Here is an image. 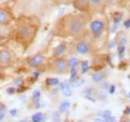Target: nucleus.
Here are the masks:
<instances>
[{
    "label": "nucleus",
    "instance_id": "obj_26",
    "mask_svg": "<svg viewBox=\"0 0 130 122\" xmlns=\"http://www.w3.org/2000/svg\"><path fill=\"white\" fill-rule=\"evenodd\" d=\"M6 109V106L2 103H0V112H3Z\"/></svg>",
    "mask_w": 130,
    "mask_h": 122
},
{
    "label": "nucleus",
    "instance_id": "obj_27",
    "mask_svg": "<svg viewBox=\"0 0 130 122\" xmlns=\"http://www.w3.org/2000/svg\"><path fill=\"white\" fill-rule=\"evenodd\" d=\"M21 82H22V80L21 79V78H20V79H17L16 81H15V84H16V85H20Z\"/></svg>",
    "mask_w": 130,
    "mask_h": 122
},
{
    "label": "nucleus",
    "instance_id": "obj_18",
    "mask_svg": "<svg viewBox=\"0 0 130 122\" xmlns=\"http://www.w3.org/2000/svg\"><path fill=\"white\" fill-rule=\"evenodd\" d=\"M78 64V61H77V58L75 57H72L70 60H69V65H70V68H75Z\"/></svg>",
    "mask_w": 130,
    "mask_h": 122
},
{
    "label": "nucleus",
    "instance_id": "obj_3",
    "mask_svg": "<svg viewBox=\"0 0 130 122\" xmlns=\"http://www.w3.org/2000/svg\"><path fill=\"white\" fill-rule=\"evenodd\" d=\"M49 70L52 73L60 74V75H65L70 70V65L69 60L66 57H58L51 62V65L49 67Z\"/></svg>",
    "mask_w": 130,
    "mask_h": 122
},
{
    "label": "nucleus",
    "instance_id": "obj_28",
    "mask_svg": "<svg viewBox=\"0 0 130 122\" xmlns=\"http://www.w3.org/2000/svg\"><path fill=\"white\" fill-rule=\"evenodd\" d=\"M85 92H86V93H87V94H91V93H92V89H88V88H87V89H86V91H85Z\"/></svg>",
    "mask_w": 130,
    "mask_h": 122
},
{
    "label": "nucleus",
    "instance_id": "obj_7",
    "mask_svg": "<svg viewBox=\"0 0 130 122\" xmlns=\"http://www.w3.org/2000/svg\"><path fill=\"white\" fill-rule=\"evenodd\" d=\"M73 6L78 12L90 14V7L88 0H74L73 3Z\"/></svg>",
    "mask_w": 130,
    "mask_h": 122
},
{
    "label": "nucleus",
    "instance_id": "obj_25",
    "mask_svg": "<svg viewBox=\"0 0 130 122\" xmlns=\"http://www.w3.org/2000/svg\"><path fill=\"white\" fill-rule=\"evenodd\" d=\"M94 122H107L105 119H102V118H100V117H97L94 119Z\"/></svg>",
    "mask_w": 130,
    "mask_h": 122
},
{
    "label": "nucleus",
    "instance_id": "obj_32",
    "mask_svg": "<svg viewBox=\"0 0 130 122\" xmlns=\"http://www.w3.org/2000/svg\"><path fill=\"white\" fill-rule=\"evenodd\" d=\"M4 117H5V115H4V113H2V112H0V120H2L3 118H4Z\"/></svg>",
    "mask_w": 130,
    "mask_h": 122
},
{
    "label": "nucleus",
    "instance_id": "obj_6",
    "mask_svg": "<svg viewBox=\"0 0 130 122\" xmlns=\"http://www.w3.org/2000/svg\"><path fill=\"white\" fill-rule=\"evenodd\" d=\"M14 19V14L8 6H0V26L9 24Z\"/></svg>",
    "mask_w": 130,
    "mask_h": 122
},
{
    "label": "nucleus",
    "instance_id": "obj_37",
    "mask_svg": "<svg viewBox=\"0 0 130 122\" xmlns=\"http://www.w3.org/2000/svg\"><path fill=\"white\" fill-rule=\"evenodd\" d=\"M65 122H68V121H65Z\"/></svg>",
    "mask_w": 130,
    "mask_h": 122
},
{
    "label": "nucleus",
    "instance_id": "obj_1",
    "mask_svg": "<svg viewBox=\"0 0 130 122\" xmlns=\"http://www.w3.org/2000/svg\"><path fill=\"white\" fill-rule=\"evenodd\" d=\"M90 14L72 12L61 16L55 26V34L61 37L81 38L88 33Z\"/></svg>",
    "mask_w": 130,
    "mask_h": 122
},
{
    "label": "nucleus",
    "instance_id": "obj_36",
    "mask_svg": "<svg viewBox=\"0 0 130 122\" xmlns=\"http://www.w3.org/2000/svg\"><path fill=\"white\" fill-rule=\"evenodd\" d=\"M128 96H129V97H130V92H129V94H128Z\"/></svg>",
    "mask_w": 130,
    "mask_h": 122
},
{
    "label": "nucleus",
    "instance_id": "obj_35",
    "mask_svg": "<svg viewBox=\"0 0 130 122\" xmlns=\"http://www.w3.org/2000/svg\"><path fill=\"white\" fill-rule=\"evenodd\" d=\"M121 122H129V120H125H125H122Z\"/></svg>",
    "mask_w": 130,
    "mask_h": 122
},
{
    "label": "nucleus",
    "instance_id": "obj_14",
    "mask_svg": "<svg viewBox=\"0 0 130 122\" xmlns=\"http://www.w3.org/2000/svg\"><path fill=\"white\" fill-rule=\"evenodd\" d=\"M71 107V104L70 102H68V101H63L62 103L60 105V113H65V112H67Z\"/></svg>",
    "mask_w": 130,
    "mask_h": 122
},
{
    "label": "nucleus",
    "instance_id": "obj_30",
    "mask_svg": "<svg viewBox=\"0 0 130 122\" xmlns=\"http://www.w3.org/2000/svg\"><path fill=\"white\" fill-rule=\"evenodd\" d=\"M39 75H40V73H39L38 71H35V72H34V76H35V79H37L38 77H39Z\"/></svg>",
    "mask_w": 130,
    "mask_h": 122
},
{
    "label": "nucleus",
    "instance_id": "obj_13",
    "mask_svg": "<svg viewBox=\"0 0 130 122\" xmlns=\"http://www.w3.org/2000/svg\"><path fill=\"white\" fill-rule=\"evenodd\" d=\"M32 122H45V117L44 115L40 112L35 113L32 116Z\"/></svg>",
    "mask_w": 130,
    "mask_h": 122
},
{
    "label": "nucleus",
    "instance_id": "obj_12",
    "mask_svg": "<svg viewBox=\"0 0 130 122\" xmlns=\"http://www.w3.org/2000/svg\"><path fill=\"white\" fill-rule=\"evenodd\" d=\"M66 45L65 44H60V45H58L56 48H55L54 50V55L56 56V57H60V56H61V55L63 54L65 52V50H66Z\"/></svg>",
    "mask_w": 130,
    "mask_h": 122
},
{
    "label": "nucleus",
    "instance_id": "obj_34",
    "mask_svg": "<svg viewBox=\"0 0 130 122\" xmlns=\"http://www.w3.org/2000/svg\"><path fill=\"white\" fill-rule=\"evenodd\" d=\"M20 122H29V120H28V119H24V120H22V121H20Z\"/></svg>",
    "mask_w": 130,
    "mask_h": 122
},
{
    "label": "nucleus",
    "instance_id": "obj_29",
    "mask_svg": "<svg viewBox=\"0 0 130 122\" xmlns=\"http://www.w3.org/2000/svg\"><path fill=\"white\" fill-rule=\"evenodd\" d=\"M124 114L126 116V115H130V107H127V108L125 109V112H124Z\"/></svg>",
    "mask_w": 130,
    "mask_h": 122
},
{
    "label": "nucleus",
    "instance_id": "obj_8",
    "mask_svg": "<svg viewBox=\"0 0 130 122\" xmlns=\"http://www.w3.org/2000/svg\"><path fill=\"white\" fill-rule=\"evenodd\" d=\"M90 7V14L100 13L103 10L104 8V1L103 0H88Z\"/></svg>",
    "mask_w": 130,
    "mask_h": 122
},
{
    "label": "nucleus",
    "instance_id": "obj_15",
    "mask_svg": "<svg viewBox=\"0 0 130 122\" xmlns=\"http://www.w3.org/2000/svg\"><path fill=\"white\" fill-rule=\"evenodd\" d=\"M52 1L57 6H69L73 5L74 0H52Z\"/></svg>",
    "mask_w": 130,
    "mask_h": 122
},
{
    "label": "nucleus",
    "instance_id": "obj_5",
    "mask_svg": "<svg viewBox=\"0 0 130 122\" xmlns=\"http://www.w3.org/2000/svg\"><path fill=\"white\" fill-rule=\"evenodd\" d=\"M87 35V33L85 36L81 37V38L75 39L76 42L74 43V51L76 53L81 55H86L90 52V50H91V43H90L89 41H87L86 39Z\"/></svg>",
    "mask_w": 130,
    "mask_h": 122
},
{
    "label": "nucleus",
    "instance_id": "obj_20",
    "mask_svg": "<svg viewBox=\"0 0 130 122\" xmlns=\"http://www.w3.org/2000/svg\"><path fill=\"white\" fill-rule=\"evenodd\" d=\"M81 66H82V73H86V72L88 70V68H89L87 62V61H84V62H82Z\"/></svg>",
    "mask_w": 130,
    "mask_h": 122
},
{
    "label": "nucleus",
    "instance_id": "obj_31",
    "mask_svg": "<svg viewBox=\"0 0 130 122\" xmlns=\"http://www.w3.org/2000/svg\"><path fill=\"white\" fill-rule=\"evenodd\" d=\"M85 97L87 98V99H89V100H91V101H92V102H95V100H94V99H92V98L90 97L89 95H86V96H85Z\"/></svg>",
    "mask_w": 130,
    "mask_h": 122
},
{
    "label": "nucleus",
    "instance_id": "obj_9",
    "mask_svg": "<svg viewBox=\"0 0 130 122\" xmlns=\"http://www.w3.org/2000/svg\"><path fill=\"white\" fill-rule=\"evenodd\" d=\"M44 61H45V57L42 54H37L28 60V65L31 68H38L43 64Z\"/></svg>",
    "mask_w": 130,
    "mask_h": 122
},
{
    "label": "nucleus",
    "instance_id": "obj_11",
    "mask_svg": "<svg viewBox=\"0 0 130 122\" xmlns=\"http://www.w3.org/2000/svg\"><path fill=\"white\" fill-rule=\"evenodd\" d=\"M32 100L34 102V105L36 108H39L40 107V103H39V100H40V92L39 91H35L34 93H32Z\"/></svg>",
    "mask_w": 130,
    "mask_h": 122
},
{
    "label": "nucleus",
    "instance_id": "obj_23",
    "mask_svg": "<svg viewBox=\"0 0 130 122\" xmlns=\"http://www.w3.org/2000/svg\"><path fill=\"white\" fill-rule=\"evenodd\" d=\"M105 120L107 122H116L117 121L116 117H111H111H109L108 118H107V119H105Z\"/></svg>",
    "mask_w": 130,
    "mask_h": 122
},
{
    "label": "nucleus",
    "instance_id": "obj_2",
    "mask_svg": "<svg viewBox=\"0 0 130 122\" xmlns=\"http://www.w3.org/2000/svg\"><path fill=\"white\" fill-rule=\"evenodd\" d=\"M39 23L37 19L29 16H21L16 20L15 36L20 43L23 44L30 43L38 32Z\"/></svg>",
    "mask_w": 130,
    "mask_h": 122
},
{
    "label": "nucleus",
    "instance_id": "obj_21",
    "mask_svg": "<svg viewBox=\"0 0 130 122\" xmlns=\"http://www.w3.org/2000/svg\"><path fill=\"white\" fill-rule=\"evenodd\" d=\"M111 113L110 110H105V111H103V113H102V117L104 119H107L109 117H111Z\"/></svg>",
    "mask_w": 130,
    "mask_h": 122
},
{
    "label": "nucleus",
    "instance_id": "obj_19",
    "mask_svg": "<svg viewBox=\"0 0 130 122\" xmlns=\"http://www.w3.org/2000/svg\"><path fill=\"white\" fill-rule=\"evenodd\" d=\"M102 79H103L102 74H94L92 76V80L94 81H96V82H99V81H100Z\"/></svg>",
    "mask_w": 130,
    "mask_h": 122
},
{
    "label": "nucleus",
    "instance_id": "obj_33",
    "mask_svg": "<svg viewBox=\"0 0 130 122\" xmlns=\"http://www.w3.org/2000/svg\"><path fill=\"white\" fill-rule=\"evenodd\" d=\"M114 89H115V87H114V86H111V90H110V92H111V93L114 92Z\"/></svg>",
    "mask_w": 130,
    "mask_h": 122
},
{
    "label": "nucleus",
    "instance_id": "obj_17",
    "mask_svg": "<svg viewBox=\"0 0 130 122\" xmlns=\"http://www.w3.org/2000/svg\"><path fill=\"white\" fill-rule=\"evenodd\" d=\"M51 119H52V122H60L61 121L60 113H59V112H54V113L52 114Z\"/></svg>",
    "mask_w": 130,
    "mask_h": 122
},
{
    "label": "nucleus",
    "instance_id": "obj_22",
    "mask_svg": "<svg viewBox=\"0 0 130 122\" xmlns=\"http://www.w3.org/2000/svg\"><path fill=\"white\" fill-rule=\"evenodd\" d=\"M15 88H14V87H8V89H7V92H8V94H13L14 92H16V91H15Z\"/></svg>",
    "mask_w": 130,
    "mask_h": 122
},
{
    "label": "nucleus",
    "instance_id": "obj_4",
    "mask_svg": "<svg viewBox=\"0 0 130 122\" xmlns=\"http://www.w3.org/2000/svg\"><path fill=\"white\" fill-rule=\"evenodd\" d=\"M89 31L93 38H99L102 35L107 27V22L103 19H96L89 22Z\"/></svg>",
    "mask_w": 130,
    "mask_h": 122
},
{
    "label": "nucleus",
    "instance_id": "obj_10",
    "mask_svg": "<svg viewBox=\"0 0 130 122\" xmlns=\"http://www.w3.org/2000/svg\"><path fill=\"white\" fill-rule=\"evenodd\" d=\"M11 61V53L6 49L0 50V66H7Z\"/></svg>",
    "mask_w": 130,
    "mask_h": 122
},
{
    "label": "nucleus",
    "instance_id": "obj_24",
    "mask_svg": "<svg viewBox=\"0 0 130 122\" xmlns=\"http://www.w3.org/2000/svg\"><path fill=\"white\" fill-rule=\"evenodd\" d=\"M9 114H10L12 117H15L17 115V109H11L10 111H9Z\"/></svg>",
    "mask_w": 130,
    "mask_h": 122
},
{
    "label": "nucleus",
    "instance_id": "obj_16",
    "mask_svg": "<svg viewBox=\"0 0 130 122\" xmlns=\"http://www.w3.org/2000/svg\"><path fill=\"white\" fill-rule=\"evenodd\" d=\"M46 84L49 86H55V85L59 84V80L57 78H49L46 80Z\"/></svg>",
    "mask_w": 130,
    "mask_h": 122
}]
</instances>
